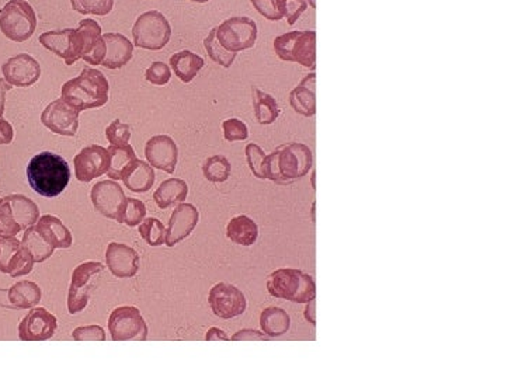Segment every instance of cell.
I'll list each match as a JSON object with an SVG mask.
<instances>
[{
    "label": "cell",
    "instance_id": "12",
    "mask_svg": "<svg viewBox=\"0 0 511 383\" xmlns=\"http://www.w3.org/2000/svg\"><path fill=\"white\" fill-rule=\"evenodd\" d=\"M40 44L65 60L68 67L83 56V41L78 28L52 30L40 35Z\"/></svg>",
    "mask_w": 511,
    "mask_h": 383
},
{
    "label": "cell",
    "instance_id": "32",
    "mask_svg": "<svg viewBox=\"0 0 511 383\" xmlns=\"http://www.w3.org/2000/svg\"><path fill=\"white\" fill-rule=\"evenodd\" d=\"M260 327L267 337H281L291 327V317L281 307H266L260 314Z\"/></svg>",
    "mask_w": 511,
    "mask_h": 383
},
{
    "label": "cell",
    "instance_id": "18",
    "mask_svg": "<svg viewBox=\"0 0 511 383\" xmlns=\"http://www.w3.org/2000/svg\"><path fill=\"white\" fill-rule=\"evenodd\" d=\"M5 80L15 87H30L41 76L40 62L28 53H19L9 58L2 67Z\"/></svg>",
    "mask_w": 511,
    "mask_h": 383
},
{
    "label": "cell",
    "instance_id": "29",
    "mask_svg": "<svg viewBox=\"0 0 511 383\" xmlns=\"http://www.w3.org/2000/svg\"><path fill=\"white\" fill-rule=\"evenodd\" d=\"M228 239L239 246L250 247L259 237V226L247 215L233 216L226 226Z\"/></svg>",
    "mask_w": 511,
    "mask_h": 383
},
{
    "label": "cell",
    "instance_id": "55",
    "mask_svg": "<svg viewBox=\"0 0 511 383\" xmlns=\"http://www.w3.org/2000/svg\"><path fill=\"white\" fill-rule=\"evenodd\" d=\"M312 222L315 223V204H312Z\"/></svg>",
    "mask_w": 511,
    "mask_h": 383
},
{
    "label": "cell",
    "instance_id": "10",
    "mask_svg": "<svg viewBox=\"0 0 511 383\" xmlns=\"http://www.w3.org/2000/svg\"><path fill=\"white\" fill-rule=\"evenodd\" d=\"M108 330L114 341H145L148 339V326L135 306L115 307L108 317Z\"/></svg>",
    "mask_w": 511,
    "mask_h": 383
},
{
    "label": "cell",
    "instance_id": "25",
    "mask_svg": "<svg viewBox=\"0 0 511 383\" xmlns=\"http://www.w3.org/2000/svg\"><path fill=\"white\" fill-rule=\"evenodd\" d=\"M37 232L53 248H69L74 243L71 230L53 215H44L35 223Z\"/></svg>",
    "mask_w": 511,
    "mask_h": 383
},
{
    "label": "cell",
    "instance_id": "48",
    "mask_svg": "<svg viewBox=\"0 0 511 383\" xmlns=\"http://www.w3.org/2000/svg\"><path fill=\"white\" fill-rule=\"evenodd\" d=\"M231 340L233 341H266L269 340V337L263 333H260L259 330H253V329H243L240 332H236Z\"/></svg>",
    "mask_w": 511,
    "mask_h": 383
},
{
    "label": "cell",
    "instance_id": "19",
    "mask_svg": "<svg viewBox=\"0 0 511 383\" xmlns=\"http://www.w3.org/2000/svg\"><path fill=\"white\" fill-rule=\"evenodd\" d=\"M58 329L56 317L45 307H34L19 325L22 341H45L53 337Z\"/></svg>",
    "mask_w": 511,
    "mask_h": 383
},
{
    "label": "cell",
    "instance_id": "52",
    "mask_svg": "<svg viewBox=\"0 0 511 383\" xmlns=\"http://www.w3.org/2000/svg\"><path fill=\"white\" fill-rule=\"evenodd\" d=\"M315 312H316V303H315V299L313 300H309L306 307H305V312H303V317L305 321L308 323H310L312 326L316 325V316H315Z\"/></svg>",
    "mask_w": 511,
    "mask_h": 383
},
{
    "label": "cell",
    "instance_id": "39",
    "mask_svg": "<svg viewBox=\"0 0 511 383\" xmlns=\"http://www.w3.org/2000/svg\"><path fill=\"white\" fill-rule=\"evenodd\" d=\"M72 9L81 15L107 16L114 8V0H71Z\"/></svg>",
    "mask_w": 511,
    "mask_h": 383
},
{
    "label": "cell",
    "instance_id": "30",
    "mask_svg": "<svg viewBox=\"0 0 511 383\" xmlns=\"http://www.w3.org/2000/svg\"><path fill=\"white\" fill-rule=\"evenodd\" d=\"M188 196V185L181 178L165 180L153 194V200L160 210H167L185 201Z\"/></svg>",
    "mask_w": 511,
    "mask_h": 383
},
{
    "label": "cell",
    "instance_id": "40",
    "mask_svg": "<svg viewBox=\"0 0 511 383\" xmlns=\"http://www.w3.org/2000/svg\"><path fill=\"white\" fill-rule=\"evenodd\" d=\"M146 218V207L141 200L126 198V204L121 216V225L128 228L138 226Z\"/></svg>",
    "mask_w": 511,
    "mask_h": 383
},
{
    "label": "cell",
    "instance_id": "53",
    "mask_svg": "<svg viewBox=\"0 0 511 383\" xmlns=\"http://www.w3.org/2000/svg\"><path fill=\"white\" fill-rule=\"evenodd\" d=\"M0 306H3V307H9V309H12V305H10V302H9V298H8V291L6 289H0Z\"/></svg>",
    "mask_w": 511,
    "mask_h": 383
},
{
    "label": "cell",
    "instance_id": "7",
    "mask_svg": "<svg viewBox=\"0 0 511 383\" xmlns=\"http://www.w3.org/2000/svg\"><path fill=\"white\" fill-rule=\"evenodd\" d=\"M37 28V15L26 0H9L0 10V30L15 42L30 40Z\"/></svg>",
    "mask_w": 511,
    "mask_h": 383
},
{
    "label": "cell",
    "instance_id": "31",
    "mask_svg": "<svg viewBox=\"0 0 511 383\" xmlns=\"http://www.w3.org/2000/svg\"><path fill=\"white\" fill-rule=\"evenodd\" d=\"M8 298L12 309H33L40 303L42 298V291L33 281H19L10 289H8Z\"/></svg>",
    "mask_w": 511,
    "mask_h": 383
},
{
    "label": "cell",
    "instance_id": "6",
    "mask_svg": "<svg viewBox=\"0 0 511 383\" xmlns=\"http://www.w3.org/2000/svg\"><path fill=\"white\" fill-rule=\"evenodd\" d=\"M274 51L281 60L295 62L313 69L316 65V33L296 30L278 35L274 40Z\"/></svg>",
    "mask_w": 511,
    "mask_h": 383
},
{
    "label": "cell",
    "instance_id": "37",
    "mask_svg": "<svg viewBox=\"0 0 511 383\" xmlns=\"http://www.w3.org/2000/svg\"><path fill=\"white\" fill-rule=\"evenodd\" d=\"M204 46H206V51L208 53V56L215 62L218 63V65H221L222 68H231L232 63L236 58L237 53H233V52H229L226 51L221 44L219 41L217 40V35H215V28H212L210 31V34L204 38Z\"/></svg>",
    "mask_w": 511,
    "mask_h": 383
},
{
    "label": "cell",
    "instance_id": "24",
    "mask_svg": "<svg viewBox=\"0 0 511 383\" xmlns=\"http://www.w3.org/2000/svg\"><path fill=\"white\" fill-rule=\"evenodd\" d=\"M106 44V58L101 65L108 69H119L133 58L134 44L125 35L119 33H106L103 34Z\"/></svg>",
    "mask_w": 511,
    "mask_h": 383
},
{
    "label": "cell",
    "instance_id": "16",
    "mask_svg": "<svg viewBox=\"0 0 511 383\" xmlns=\"http://www.w3.org/2000/svg\"><path fill=\"white\" fill-rule=\"evenodd\" d=\"M34 260L22 241L13 237L0 236V273L9 274L13 278L27 275L33 271Z\"/></svg>",
    "mask_w": 511,
    "mask_h": 383
},
{
    "label": "cell",
    "instance_id": "28",
    "mask_svg": "<svg viewBox=\"0 0 511 383\" xmlns=\"http://www.w3.org/2000/svg\"><path fill=\"white\" fill-rule=\"evenodd\" d=\"M155 178L156 177L153 167L149 163L137 159L130 167H128L121 180L124 185L130 191H133V193L144 194L153 187Z\"/></svg>",
    "mask_w": 511,
    "mask_h": 383
},
{
    "label": "cell",
    "instance_id": "4",
    "mask_svg": "<svg viewBox=\"0 0 511 383\" xmlns=\"http://www.w3.org/2000/svg\"><path fill=\"white\" fill-rule=\"evenodd\" d=\"M267 291L277 299L308 303L316 298L315 280L296 269H278L267 278Z\"/></svg>",
    "mask_w": 511,
    "mask_h": 383
},
{
    "label": "cell",
    "instance_id": "38",
    "mask_svg": "<svg viewBox=\"0 0 511 383\" xmlns=\"http://www.w3.org/2000/svg\"><path fill=\"white\" fill-rule=\"evenodd\" d=\"M140 235L152 247H159L166 241L165 225L156 218H146L140 223Z\"/></svg>",
    "mask_w": 511,
    "mask_h": 383
},
{
    "label": "cell",
    "instance_id": "56",
    "mask_svg": "<svg viewBox=\"0 0 511 383\" xmlns=\"http://www.w3.org/2000/svg\"><path fill=\"white\" fill-rule=\"evenodd\" d=\"M191 2H197V3H207L208 0H191Z\"/></svg>",
    "mask_w": 511,
    "mask_h": 383
},
{
    "label": "cell",
    "instance_id": "44",
    "mask_svg": "<svg viewBox=\"0 0 511 383\" xmlns=\"http://www.w3.org/2000/svg\"><path fill=\"white\" fill-rule=\"evenodd\" d=\"M277 5L283 19L285 17L290 26L295 24L308 8L306 0H277Z\"/></svg>",
    "mask_w": 511,
    "mask_h": 383
},
{
    "label": "cell",
    "instance_id": "51",
    "mask_svg": "<svg viewBox=\"0 0 511 383\" xmlns=\"http://www.w3.org/2000/svg\"><path fill=\"white\" fill-rule=\"evenodd\" d=\"M206 340H207V341H215V340L228 341V340H231V337H228V334H226L224 330H221V329H218V327H211V329L207 332V334H206Z\"/></svg>",
    "mask_w": 511,
    "mask_h": 383
},
{
    "label": "cell",
    "instance_id": "36",
    "mask_svg": "<svg viewBox=\"0 0 511 383\" xmlns=\"http://www.w3.org/2000/svg\"><path fill=\"white\" fill-rule=\"evenodd\" d=\"M232 166L222 155L208 158L203 164V174L210 182H225L231 177Z\"/></svg>",
    "mask_w": 511,
    "mask_h": 383
},
{
    "label": "cell",
    "instance_id": "22",
    "mask_svg": "<svg viewBox=\"0 0 511 383\" xmlns=\"http://www.w3.org/2000/svg\"><path fill=\"white\" fill-rule=\"evenodd\" d=\"M145 158L153 169L173 174L178 160V148L169 135H155L145 145Z\"/></svg>",
    "mask_w": 511,
    "mask_h": 383
},
{
    "label": "cell",
    "instance_id": "2",
    "mask_svg": "<svg viewBox=\"0 0 511 383\" xmlns=\"http://www.w3.org/2000/svg\"><path fill=\"white\" fill-rule=\"evenodd\" d=\"M110 85L107 78L99 69L85 67L82 72L63 83L60 99L79 112L90 108H99L108 101Z\"/></svg>",
    "mask_w": 511,
    "mask_h": 383
},
{
    "label": "cell",
    "instance_id": "41",
    "mask_svg": "<svg viewBox=\"0 0 511 383\" xmlns=\"http://www.w3.org/2000/svg\"><path fill=\"white\" fill-rule=\"evenodd\" d=\"M246 153V160L249 164V169L251 170L253 176L255 178L260 180H266V174H265V164H266V158L267 155L265 153V151L255 144H249L244 149Z\"/></svg>",
    "mask_w": 511,
    "mask_h": 383
},
{
    "label": "cell",
    "instance_id": "35",
    "mask_svg": "<svg viewBox=\"0 0 511 383\" xmlns=\"http://www.w3.org/2000/svg\"><path fill=\"white\" fill-rule=\"evenodd\" d=\"M22 246L28 251L34 263H44L53 254V247L49 246L42 236L37 232L35 225L26 229L24 236L22 239Z\"/></svg>",
    "mask_w": 511,
    "mask_h": 383
},
{
    "label": "cell",
    "instance_id": "46",
    "mask_svg": "<svg viewBox=\"0 0 511 383\" xmlns=\"http://www.w3.org/2000/svg\"><path fill=\"white\" fill-rule=\"evenodd\" d=\"M72 337L76 341H106V332L99 325L81 326L72 332Z\"/></svg>",
    "mask_w": 511,
    "mask_h": 383
},
{
    "label": "cell",
    "instance_id": "9",
    "mask_svg": "<svg viewBox=\"0 0 511 383\" xmlns=\"http://www.w3.org/2000/svg\"><path fill=\"white\" fill-rule=\"evenodd\" d=\"M215 35L226 51L237 53L254 46L258 40V24L246 16L231 17L215 27Z\"/></svg>",
    "mask_w": 511,
    "mask_h": 383
},
{
    "label": "cell",
    "instance_id": "49",
    "mask_svg": "<svg viewBox=\"0 0 511 383\" xmlns=\"http://www.w3.org/2000/svg\"><path fill=\"white\" fill-rule=\"evenodd\" d=\"M13 138H15V130H13L12 124L3 117H0V145L12 144Z\"/></svg>",
    "mask_w": 511,
    "mask_h": 383
},
{
    "label": "cell",
    "instance_id": "54",
    "mask_svg": "<svg viewBox=\"0 0 511 383\" xmlns=\"http://www.w3.org/2000/svg\"><path fill=\"white\" fill-rule=\"evenodd\" d=\"M315 177H316V173H315V170H312V177H310L312 180H310V181H312V187H313V189H315V187H316V185H315Z\"/></svg>",
    "mask_w": 511,
    "mask_h": 383
},
{
    "label": "cell",
    "instance_id": "23",
    "mask_svg": "<svg viewBox=\"0 0 511 383\" xmlns=\"http://www.w3.org/2000/svg\"><path fill=\"white\" fill-rule=\"evenodd\" d=\"M78 30L82 34L85 46L82 59L93 67L101 65L106 58V44L100 24L93 19H83L79 22Z\"/></svg>",
    "mask_w": 511,
    "mask_h": 383
},
{
    "label": "cell",
    "instance_id": "14",
    "mask_svg": "<svg viewBox=\"0 0 511 383\" xmlns=\"http://www.w3.org/2000/svg\"><path fill=\"white\" fill-rule=\"evenodd\" d=\"M208 303L212 313L224 321H231V318L243 314L247 309L244 293L228 282H218L211 288Z\"/></svg>",
    "mask_w": 511,
    "mask_h": 383
},
{
    "label": "cell",
    "instance_id": "57",
    "mask_svg": "<svg viewBox=\"0 0 511 383\" xmlns=\"http://www.w3.org/2000/svg\"><path fill=\"white\" fill-rule=\"evenodd\" d=\"M309 2H310V6L315 9L316 8V3H315V0H309Z\"/></svg>",
    "mask_w": 511,
    "mask_h": 383
},
{
    "label": "cell",
    "instance_id": "8",
    "mask_svg": "<svg viewBox=\"0 0 511 383\" xmlns=\"http://www.w3.org/2000/svg\"><path fill=\"white\" fill-rule=\"evenodd\" d=\"M134 45L142 49H163L171 38V26L169 20L158 10L142 13L133 27Z\"/></svg>",
    "mask_w": 511,
    "mask_h": 383
},
{
    "label": "cell",
    "instance_id": "20",
    "mask_svg": "<svg viewBox=\"0 0 511 383\" xmlns=\"http://www.w3.org/2000/svg\"><path fill=\"white\" fill-rule=\"evenodd\" d=\"M106 266L117 278H133L140 270V254L130 246L112 241L106 250Z\"/></svg>",
    "mask_w": 511,
    "mask_h": 383
},
{
    "label": "cell",
    "instance_id": "45",
    "mask_svg": "<svg viewBox=\"0 0 511 383\" xmlns=\"http://www.w3.org/2000/svg\"><path fill=\"white\" fill-rule=\"evenodd\" d=\"M145 79L155 86H165L171 79V69L165 62H153L145 72Z\"/></svg>",
    "mask_w": 511,
    "mask_h": 383
},
{
    "label": "cell",
    "instance_id": "34",
    "mask_svg": "<svg viewBox=\"0 0 511 383\" xmlns=\"http://www.w3.org/2000/svg\"><path fill=\"white\" fill-rule=\"evenodd\" d=\"M253 108L255 119H258L260 125L273 124L281 114V108L278 107L277 100L271 94L258 87L253 89Z\"/></svg>",
    "mask_w": 511,
    "mask_h": 383
},
{
    "label": "cell",
    "instance_id": "26",
    "mask_svg": "<svg viewBox=\"0 0 511 383\" xmlns=\"http://www.w3.org/2000/svg\"><path fill=\"white\" fill-rule=\"evenodd\" d=\"M290 105L292 110L303 117H313L316 114V75L310 72L301 83L290 93Z\"/></svg>",
    "mask_w": 511,
    "mask_h": 383
},
{
    "label": "cell",
    "instance_id": "1",
    "mask_svg": "<svg viewBox=\"0 0 511 383\" xmlns=\"http://www.w3.org/2000/svg\"><path fill=\"white\" fill-rule=\"evenodd\" d=\"M71 167L60 155L41 152L35 155L27 166L30 187L45 198L60 196L71 181Z\"/></svg>",
    "mask_w": 511,
    "mask_h": 383
},
{
    "label": "cell",
    "instance_id": "3",
    "mask_svg": "<svg viewBox=\"0 0 511 383\" xmlns=\"http://www.w3.org/2000/svg\"><path fill=\"white\" fill-rule=\"evenodd\" d=\"M313 166L312 151L303 144H290L278 146L266 158V180L287 185L305 177Z\"/></svg>",
    "mask_w": 511,
    "mask_h": 383
},
{
    "label": "cell",
    "instance_id": "15",
    "mask_svg": "<svg viewBox=\"0 0 511 383\" xmlns=\"http://www.w3.org/2000/svg\"><path fill=\"white\" fill-rule=\"evenodd\" d=\"M81 112L68 105L62 99L51 101L41 114V122L56 135L75 137L79 130Z\"/></svg>",
    "mask_w": 511,
    "mask_h": 383
},
{
    "label": "cell",
    "instance_id": "21",
    "mask_svg": "<svg viewBox=\"0 0 511 383\" xmlns=\"http://www.w3.org/2000/svg\"><path fill=\"white\" fill-rule=\"evenodd\" d=\"M200 221L199 210L193 204L181 203L178 204L170 219L169 226L166 230V244L167 247H174L177 243L187 239L191 233L194 232Z\"/></svg>",
    "mask_w": 511,
    "mask_h": 383
},
{
    "label": "cell",
    "instance_id": "50",
    "mask_svg": "<svg viewBox=\"0 0 511 383\" xmlns=\"http://www.w3.org/2000/svg\"><path fill=\"white\" fill-rule=\"evenodd\" d=\"M12 85H9L5 78L0 79V117H3L5 112V104H6V93L12 90Z\"/></svg>",
    "mask_w": 511,
    "mask_h": 383
},
{
    "label": "cell",
    "instance_id": "43",
    "mask_svg": "<svg viewBox=\"0 0 511 383\" xmlns=\"http://www.w3.org/2000/svg\"><path fill=\"white\" fill-rule=\"evenodd\" d=\"M224 138L228 142H240L249 138V128L239 118H228L222 122Z\"/></svg>",
    "mask_w": 511,
    "mask_h": 383
},
{
    "label": "cell",
    "instance_id": "11",
    "mask_svg": "<svg viewBox=\"0 0 511 383\" xmlns=\"http://www.w3.org/2000/svg\"><path fill=\"white\" fill-rule=\"evenodd\" d=\"M90 201L93 208L104 218L121 223V216L126 204V196L122 187L115 180L99 181L90 189Z\"/></svg>",
    "mask_w": 511,
    "mask_h": 383
},
{
    "label": "cell",
    "instance_id": "33",
    "mask_svg": "<svg viewBox=\"0 0 511 383\" xmlns=\"http://www.w3.org/2000/svg\"><path fill=\"white\" fill-rule=\"evenodd\" d=\"M107 151L110 155V166L107 170V176L115 181L121 180L128 167L138 159L134 148L130 144L111 145Z\"/></svg>",
    "mask_w": 511,
    "mask_h": 383
},
{
    "label": "cell",
    "instance_id": "42",
    "mask_svg": "<svg viewBox=\"0 0 511 383\" xmlns=\"http://www.w3.org/2000/svg\"><path fill=\"white\" fill-rule=\"evenodd\" d=\"M106 138L110 145H126L131 139V128L119 119H114L106 128Z\"/></svg>",
    "mask_w": 511,
    "mask_h": 383
},
{
    "label": "cell",
    "instance_id": "17",
    "mask_svg": "<svg viewBox=\"0 0 511 383\" xmlns=\"http://www.w3.org/2000/svg\"><path fill=\"white\" fill-rule=\"evenodd\" d=\"M108 166V151L100 145L86 146L74 158L75 176L81 182H90L103 174H107Z\"/></svg>",
    "mask_w": 511,
    "mask_h": 383
},
{
    "label": "cell",
    "instance_id": "5",
    "mask_svg": "<svg viewBox=\"0 0 511 383\" xmlns=\"http://www.w3.org/2000/svg\"><path fill=\"white\" fill-rule=\"evenodd\" d=\"M40 208L37 204L23 196L12 194L0 200V236L13 237L22 230L37 223Z\"/></svg>",
    "mask_w": 511,
    "mask_h": 383
},
{
    "label": "cell",
    "instance_id": "13",
    "mask_svg": "<svg viewBox=\"0 0 511 383\" xmlns=\"http://www.w3.org/2000/svg\"><path fill=\"white\" fill-rule=\"evenodd\" d=\"M103 270L104 264L99 262H86L74 270L68 292V310L71 314L86 309L92 293V280Z\"/></svg>",
    "mask_w": 511,
    "mask_h": 383
},
{
    "label": "cell",
    "instance_id": "27",
    "mask_svg": "<svg viewBox=\"0 0 511 383\" xmlns=\"http://www.w3.org/2000/svg\"><path fill=\"white\" fill-rule=\"evenodd\" d=\"M204 65V58L188 49L178 51L170 56V69L183 83L193 82Z\"/></svg>",
    "mask_w": 511,
    "mask_h": 383
},
{
    "label": "cell",
    "instance_id": "47",
    "mask_svg": "<svg viewBox=\"0 0 511 383\" xmlns=\"http://www.w3.org/2000/svg\"><path fill=\"white\" fill-rule=\"evenodd\" d=\"M254 9L258 10L263 17H266L270 22H280L283 19L277 0H250Z\"/></svg>",
    "mask_w": 511,
    "mask_h": 383
}]
</instances>
